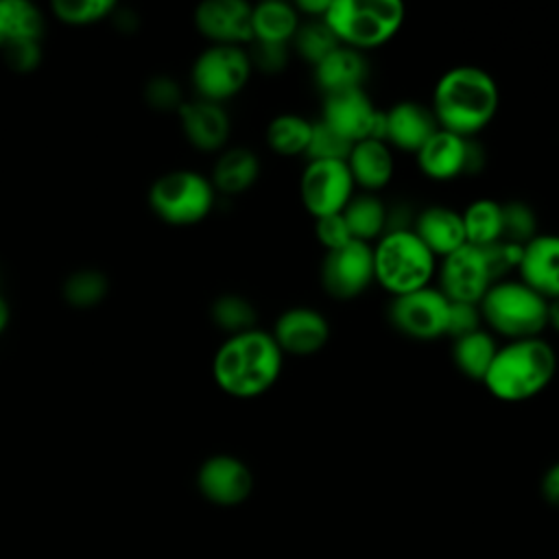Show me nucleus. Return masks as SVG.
I'll return each instance as SVG.
<instances>
[{"mask_svg": "<svg viewBox=\"0 0 559 559\" xmlns=\"http://www.w3.org/2000/svg\"><path fill=\"white\" fill-rule=\"evenodd\" d=\"M105 293V280L94 271L76 273L66 284V297L76 306H90Z\"/></svg>", "mask_w": 559, "mask_h": 559, "instance_id": "38", "label": "nucleus"}, {"mask_svg": "<svg viewBox=\"0 0 559 559\" xmlns=\"http://www.w3.org/2000/svg\"><path fill=\"white\" fill-rule=\"evenodd\" d=\"M345 162L354 183L360 186L362 190H369V192L382 190L393 179L395 162L386 142L371 140V138L360 140L352 146Z\"/></svg>", "mask_w": 559, "mask_h": 559, "instance_id": "21", "label": "nucleus"}, {"mask_svg": "<svg viewBox=\"0 0 559 559\" xmlns=\"http://www.w3.org/2000/svg\"><path fill=\"white\" fill-rule=\"evenodd\" d=\"M251 74L249 55L238 46H212L194 61L192 81L203 100L221 103L236 96Z\"/></svg>", "mask_w": 559, "mask_h": 559, "instance_id": "9", "label": "nucleus"}, {"mask_svg": "<svg viewBox=\"0 0 559 559\" xmlns=\"http://www.w3.org/2000/svg\"><path fill=\"white\" fill-rule=\"evenodd\" d=\"M465 242L487 247L502 240V203L493 199H476L463 210Z\"/></svg>", "mask_w": 559, "mask_h": 559, "instance_id": "28", "label": "nucleus"}, {"mask_svg": "<svg viewBox=\"0 0 559 559\" xmlns=\"http://www.w3.org/2000/svg\"><path fill=\"white\" fill-rule=\"evenodd\" d=\"M542 498L550 504V507H557L559 509V461L552 463L544 476H542Z\"/></svg>", "mask_w": 559, "mask_h": 559, "instance_id": "43", "label": "nucleus"}, {"mask_svg": "<svg viewBox=\"0 0 559 559\" xmlns=\"http://www.w3.org/2000/svg\"><path fill=\"white\" fill-rule=\"evenodd\" d=\"M437 120L428 107L415 100H400L384 111V142L417 153L437 131Z\"/></svg>", "mask_w": 559, "mask_h": 559, "instance_id": "18", "label": "nucleus"}, {"mask_svg": "<svg viewBox=\"0 0 559 559\" xmlns=\"http://www.w3.org/2000/svg\"><path fill=\"white\" fill-rule=\"evenodd\" d=\"M352 146H354V142L343 138L328 122L317 120V122H312L310 142H308V148H306L304 155L308 157V162H317V159H347Z\"/></svg>", "mask_w": 559, "mask_h": 559, "instance_id": "34", "label": "nucleus"}, {"mask_svg": "<svg viewBox=\"0 0 559 559\" xmlns=\"http://www.w3.org/2000/svg\"><path fill=\"white\" fill-rule=\"evenodd\" d=\"M537 236L535 210L524 201L502 203V240L524 247Z\"/></svg>", "mask_w": 559, "mask_h": 559, "instance_id": "33", "label": "nucleus"}, {"mask_svg": "<svg viewBox=\"0 0 559 559\" xmlns=\"http://www.w3.org/2000/svg\"><path fill=\"white\" fill-rule=\"evenodd\" d=\"M271 336L282 354L312 356L325 347L330 338V323L317 308L295 306L277 317Z\"/></svg>", "mask_w": 559, "mask_h": 559, "instance_id": "14", "label": "nucleus"}, {"mask_svg": "<svg viewBox=\"0 0 559 559\" xmlns=\"http://www.w3.org/2000/svg\"><path fill=\"white\" fill-rule=\"evenodd\" d=\"M7 59L15 70H33L39 59L35 41H7Z\"/></svg>", "mask_w": 559, "mask_h": 559, "instance_id": "42", "label": "nucleus"}, {"mask_svg": "<svg viewBox=\"0 0 559 559\" xmlns=\"http://www.w3.org/2000/svg\"><path fill=\"white\" fill-rule=\"evenodd\" d=\"M293 46L301 59L317 66L341 44L323 20H308L306 24H299V28L293 37Z\"/></svg>", "mask_w": 559, "mask_h": 559, "instance_id": "31", "label": "nucleus"}, {"mask_svg": "<svg viewBox=\"0 0 559 559\" xmlns=\"http://www.w3.org/2000/svg\"><path fill=\"white\" fill-rule=\"evenodd\" d=\"M500 90L493 76L478 66H456L443 72L432 92L437 127L461 138H474L496 116Z\"/></svg>", "mask_w": 559, "mask_h": 559, "instance_id": "1", "label": "nucleus"}, {"mask_svg": "<svg viewBox=\"0 0 559 559\" xmlns=\"http://www.w3.org/2000/svg\"><path fill=\"white\" fill-rule=\"evenodd\" d=\"M299 28V13L295 4L282 0H266L251 11V33L253 41L288 44Z\"/></svg>", "mask_w": 559, "mask_h": 559, "instance_id": "24", "label": "nucleus"}, {"mask_svg": "<svg viewBox=\"0 0 559 559\" xmlns=\"http://www.w3.org/2000/svg\"><path fill=\"white\" fill-rule=\"evenodd\" d=\"M312 122L297 114H280L266 127V144L284 157L304 155L310 142Z\"/></svg>", "mask_w": 559, "mask_h": 559, "instance_id": "29", "label": "nucleus"}, {"mask_svg": "<svg viewBox=\"0 0 559 559\" xmlns=\"http://www.w3.org/2000/svg\"><path fill=\"white\" fill-rule=\"evenodd\" d=\"M4 321H7V308H4V304L0 301V330H2V325H4Z\"/></svg>", "mask_w": 559, "mask_h": 559, "instance_id": "46", "label": "nucleus"}, {"mask_svg": "<svg viewBox=\"0 0 559 559\" xmlns=\"http://www.w3.org/2000/svg\"><path fill=\"white\" fill-rule=\"evenodd\" d=\"M323 22L341 46L360 52L395 37L404 22V4L400 0H332Z\"/></svg>", "mask_w": 559, "mask_h": 559, "instance_id": "4", "label": "nucleus"}, {"mask_svg": "<svg viewBox=\"0 0 559 559\" xmlns=\"http://www.w3.org/2000/svg\"><path fill=\"white\" fill-rule=\"evenodd\" d=\"M201 496L218 507L242 504L253 491L251 469L231 454H214L197 472Z\"/></svg>", "mask_w": 559, "mask_h": 559, "instance_id": "13", "label": "nucleus"}, {"mask_svg": "<svg viewBox=\"0 0 559 559\" xmlns=\"http://www.w3.org/2000/svg\"><path fill=\"white\" fill-rule=\"evenodd\" d=\"M373 280V247L369 242L352 240L341 249L328 251L321 262V286L332 299H356Z\"/></svg>", "mask_w": 559, "mask_h": 559, "instance_id": "11", "label": "nucleus"}, {"mask_svg": "<svg viewBox=\"0 0 559 559\" xmlns=\"http://www.w3.org/2000/svg\"><path fill=\"white\" fill-rule=\"evenodd\" d=\"M251 68L255 66L258 70L266 74L282 72L288 63V44H269V41H255L253 50L249 55Z\"/></svg>", "mask_w": 559, "mask_h": 559, "instance_id": "40", "label": "nucleus"}, {"mask_svg": "<svg viewBox=\"0 0 559 559\" xmlns=\"http://www.w3.org/2000/svg\"><path fill=\"white\" fill-rule=\"evenodd\" d=\"M312 76L314 85L323 92V96L356 90L362 87L367 79V61L362 52L347 46H338L314 66Z\"/></svg>", "mask_w": 559, "mask_h": 559, "instance_id": "22", "label": "nucleus"}, {"mask_svg": "<svg viewBox=\"0 0 559 559\" xmlns=\"http://www.w3.org/2000/svg\"><path fill=\"white\" fill-rule=\"evenodd\" d=\"M415 236L430 249V253L437 258H445L461 249L465 242V229H463V216L461 212L448 207V205H428L421 210L415 218L413 227Z\"/></svg>", "mask_w": 559, "mask_h": 559, "instance_id": "20", "label": "nucleus"}, {"mask_svg": "<svg viewBox=\"0 0 559 559\" xmlns=\"http://www.w3.org/2000/svg\"><path fill=\"white\" fill-rule=\"evenodd\" d=\"M332 0H299L295 2L297 13H306L310 20H323Z\"/></svg>", "mask_w": 559, "mask_h": 559, "instance_id": "44", "label": "nucleus"}, {"mask_svg": "<svg viewBox=\"0 0 559 559\" xmlns=\"http://www.w3.org/2000/svg\"><path fill=\"white\" fill-rule=\"evenodd\" d=\"M448 297L432 286L417 288L391 299L389 321L393 328L415 341H435L445 336Z\"/></svg>", "mask_w": 559, "mask_h": 559, "instance_id": "10", "label": "nucleus"}, {"mask_svg": "<svg viewBox=\"0 0 559 559\" xmlns=\"http://www.w3.org/2000/svg\"><path fill=\"white\" fill-rule=\"evenodd\" d=\"M260 175L258 155L249 148H229L214 166V186L225 194H240L249 190Z\"/></svg>", "mask_w": 559, "mask_h": 559, "instance_id": "25", "label": "nucleus"}, {"mask_svg": "<svg viewBox=\"0 0 559 559\" xmlns=\"http://www.w3.org/2000/svg\"><path fill=\"white\" fill-rule=\"evenodd\" d=\"M480 251H483L491 282H500L511 271H518L522 260V247L507 240H496L487 247H480Z\"/></svg>", "mask_w": 559, "mask_h": 559, "instance_id": "35", "label": "nucleus"}, {"mask_svg": "<svg viewBox=\"0 0 559 559\" xmlns=\"http://www.w3.org/2000/svg\"><path fill=\"white\" fill-rule=\"evenodd\" d=\"M212 319L218 328L240 334L253 330L255 308L240 295H223L212 304Z\"/></svg>", "mask_w": 559, "mask_h": 559, "instance_id": "32", "label": "nucleus"}, {"mask_svg": "<svg viewBox=\"0 0 559 559\" xmlns=\"http://www.w3.org/2000/svg\"><path fill=\"white\" fill-rule=\"evenodd\" d=\"M557 356L542 336L511 341L498 347L489 371L483 378L485 389L502 402H524L542 393L555 378Z\"/></svg>", "mask_w": 559, "mask_h": 559, "instance_id": "3", "label": "nucleus"}, {"mask_svg": "<svg viewBox=\"0 0 559 559\" xmlns=\"http://www.w3.org/2000/svg\"><path fill=\"white\" fill-rule=\"evenodd\" d=\"M480 308L478 304H463V301H450L448 306V321H445V334L454 341L461 336H467L476 330H480Z\"/></svg>", "mask_w": 559, "mask_h": 559, "instance_id": "37", "label": "nucleus"}, {"mask_svg": "<svg viewBox=\"0 0 559 559\" xmlns=\"http://www.w3.org/2000/svg\"><path fill=\"white\" fill-rule=\"evenodd\" d=\"M251 11L253 7L245 0H205L197 7L194 22L216 46H238L253 39Z\"/></svg>", "mask_w": 559, "mask_h": 559, "instance_id": "15", "label": "nucleus"}, {"mask_svg": "<svg viewBox=\"0 0 559 559\" xmlns=\"http://www.w3.org/2000/svg\"><path fill=\"white\" fill-rule=\"evenodd\" d=\"M498 345L493 336L485 330H476L467 336H461L452 345V360L454 367L467 376L469 380L483 382L485 373L489 371L493 358H496Z\"/></svg>", "mask_w": 559, "mask_h": 559, "instance_id": "27", "label": "nucleus"}, {"mask_svg": "<svg viewBox=\"0 0 559 559\" xmlns=\"http://www.w3.org/2000/svg\"><path fill=\"white\" fill-rule=\"evenodd\" d=\"M469 138L437 129L428 142L415 153L419 170L435 181H452L465 175Z\"/></svg>", "mask_w": 559, "mask_h": 559, "instance_id": "19", "label": "nucleus"}, {"mask_svg": "<svg viewBox=\"0 0 559 559\" xmlns=\"http://www.w3.org/2000/svg\"><path fill=\"white\" fill-rule=\"evenodd\" d=\"M111 2H103V0H59L52 4L55 13L63 20V22H72V24H85V22H94L103 15H107L111 11Z\"/></svg>", "mask_w": 559, "mask_h": 559, "instance_id": "36", "label": "nucleus"}, {"mask_svg": "<svg viewBox=\"0 0 559 559\" xmlns=\"http://www.w3.org/2000/svg\"><path fill=\"white\" fill-rule=\"evenodd\" d=\"M548 325L559 332V297L548 301Z\"/></svg>", "mask_w": 559, "mask_h": 559, "instance_id": "45", "label": "nucleus"}, {"mask_svg": "<svg viewBox=\"0 0 559 559\" xmlns=\"http://www.w3.org/2000/svg\"><path fill=\"white\" fill-rule=\"evenodd\" d=\"M284 354L271 332L247 330L231 334L214 356V380L234 397L266 393L282 373Z\"/></svg>", "mask_w": 559, "mask_h": 559, "instance_id": "2", "label": "nucleus"}, {"mask_svg": "<svg viewBox=\"0 0 559 559\" xmlns=\"http://www.w3.org/2000/svg\"><path fill=\"white\" fill-rule=\"evenodd\" d=\"M378 109L362 87L330 94L323 98V122L338 131L349 142H360L371 138Z\"/></svg>", "mask_w": 559, "mask_h": 559, "instance_id": "16", "label": "nucleus"}, {"mask_svg": "<svg viewBox=\"0 0 559 559\" xmlns=\"http://www.w3.org/2000/svg\"><path fill=\"white\" fill-rule=\"evenodd\" d=\"M435 269V255L413 229L386 231L373 247L376 282L393 297L430 286Z\"/></svg>", "mask_w": 559, "mask_h": 559, "instance_id": "6", "label": "nucleus"}, {"mask_svg": "<svg viewBox=\"0 0 559 559\" xmlns=\"http://www.w3.org/2000/svg\"><path fill=\"white\" fill-rule=\"evenodd\" d=\"M2 39H4V37H2V31H0V41H2Z\"/></svg>", "mask_w": 559, "mask_h": 559, "instance_id": "47", "label": "nucleus"}, {"mask_svg": "<svg viewBox=\"0 0 559 559\" xmlns=\"http://www.w3.org/2000/svg\"><path fill=\"white\" fill-rule=\"evenodd\" d=\"M148 103L157 109H179L181 107V94L177 83H173L170 79H155L148 83L146 90Z\"/></svg>", "mask_w": 559, "mask_h": 559, "instance_id": "41", "label": "nucleus"}, {"mask_svg": "<svg viewBox=\"0 0 559 559\" xmlns=\"http://www.w3.org/2000/svg\"><path fill=\"white\" fill-rule=\"evenodd\" d=\"M214 203V190L205 177L192 170L164 175L151 188L153 210L173 225H192L207 216Z\"/></svg>", "mask_w": 559, "mask_h": 559, "instance_id": "7", "label": "nucleus"}, {"mask_svg": "<svg viewBox=\"0 0 559 559\" xmlns=\"http://www.w3.org/2000/svg\"><path fill=\"white\" fill-rule=\"evenodd\" d=\"M188 140L201 151H216L229 135V118L218 103L197 100L179 107Z\"/></svg>", "mask_w": 559, "mask_h": 559, "instance_id": "23", "label": "nucleus"}, {"mask_svg": "<svg viewBox=\"0 0 559 559\" xmlns=\"http://www.w3.org/2000/svg\"><path fill=\"white\" fill-rule=\"evenodd\" d=\"M483 321L511 341L537 338L548 328V299L520 280H500L478 304Z\"/></svg>", "mask_w": 559, "mask_h": 559, "instance_id": "5", "label": "nucleus"}, {"mask_svg": "<svg viewBox=\"0 0 559 559\" xmlns=\"http://www.w3.org/2000/svg\"><path fill=\"white\" fill-rule=\"evenodd\" d=\"M520 282L533 288L544 299L559 297V236L537 234L522 247L518 266Z\"/></svg>", "mask_w": 559, "mask_h": 559, "instance_id": "17", "label": "nucleus"}, {"mask_svg": "<svg viewBox=\"0 0 559 559\" xmlns=\"http://www.w3.org/2000/svg\"><path fill=\"white\" fill-rule=\"evenodd\" d=\"M491 284L493 282L489 277L480 247L463 245L441 262L439 290L448 297V301L480 304Z\"/></svg>", "mask_w": 559, "mask_h": 559, "instance_id": "12", "label": "nucleus"}, {"mask_svg": "<svg viewBox=\"0 0 559 559\" xmlns=\"http://www.w3.org/2000/svg\"><path fill=\"white\" fill-rule=\"evenodd\" d=\"M0 31L4 41H35L41 31L39 13L24 0H2Z\"/></svg>", "mask_w": 559, "mask_h": 559, "instance_id": "30", "label": "nucleus"}, {"mask_svg": "<svg viewBox=\"0 0 559 559\" xmlns=\"http://www.w3.org/2000/svg\"><path fill=\"white\" fill-rule=\"evenodd\" d=\"M314 236H317L319 245L325 249V253L334 251V249H341V247H345L347 242L354 240L349 229H347V223L343 218V212L317 218L314 221Z\"/></svg>", "mask_w": 559, "mask_h": 559, "instance_id": "39", "label": "nucleus"}, {"mask_svg": "<svg viewBox=\"0 0 559 559\" xmlns=\"http://www.w3.org/2000/svg\"><path fill=\"white\" fill-rule=\"evenodd\" d=\"M343 218L354 240L371 242L386 231V205L376 194L352 197L343 210Z\"/></svg>", "mask_w": 559, "mask_h": 559, "instance_id": "26", "label": "nucleus"}, {"mask_svg": "<svg viewBox=\"0 0 559 559\" xmlns=\"http://www.w3.org/2000/svg\"><path fill=\"white\" fill-rule=\"evenodd\" d=\"M354 188L345 159L308 162L299 179L301 203L314 221L343 212L354 197Z\"/></svg>", "mask_w": 559, "mask_h": 559, "instance_id": "8", "label": "nucleus"}]
</instances>
